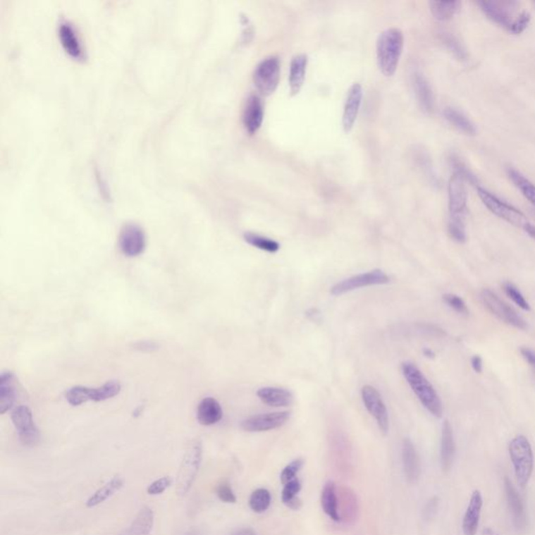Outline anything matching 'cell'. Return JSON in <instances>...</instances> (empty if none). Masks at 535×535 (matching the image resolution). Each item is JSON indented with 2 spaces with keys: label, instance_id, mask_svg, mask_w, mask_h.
Wrapping results in <instances>:
<instances>
[{
  "label": "cell",
  "instance_id": "52",
  "mask_svg": "<svg viewBox=\"0 0 535 535\" xmlns=\"http://www.w3.org/2000/svg\"><path fill=\"white\" fill-rule=\"evenodd\" d=\"M424 356L428 357H434L435 354L432 352V350H429V348H426V350H424Z\"/></svg>",
  "mask_w": 535,
  "mask_h": 535
},
{
  "label": "cell",
  "instance_id": "40",
  "mask_svg": "<svg viewBox=\"0 0 535 535\" xmlns=\"http://www.w3.org/2000/svg\"><path fill=\"white\" fill-rule=\"evenodd\" d=\"M300 491V481H299L298 478L293 479V480L288 482L287 484L283 485V493H281V501L285 505L288 502L291 501L294 498L298 497L297 495Z\"/></svg>",
  "mask_w": 535,
  "mask_h": 535
},
{
  "label": "cell",
  "instance_id": "13",
  "mask_svg": "<svg viewBox=\"0 0 535 535\" xmlns=\"http://www.w3.org/2000/svg\"><path fill=\"white\" fill-rule=\"evenodd\" d=\"M118 244L123 254L129 257H138L146 249V233L140 225L127 223L119 233Z\"/></svg>",
  "mask_w": 535,
  "mask_h": 535
},
{
  "label": "cell",
  "instance_id": "46",
  "mask_svg": "<svg viewBox=\"0 0 535 535\" xmlns=\"http://www.w3.org/2000/svg\"><path fill=\"white\" fill-rule=\"evenodd\" d=\"M521 354H522V356H523L524 359H525L526 361L528 362V363L531 364V365L535 366L534 350H530V348H522Z\"/></svg>",
  "mask_w": 535,
  "mask_h": 535
},
{
  "label": "cell",
  "instance_id": "21",
  "mask_svg": "<svg viewBox=\"0 0 535 535\" xmlns=\"http://www.w3.org/2000/svg\"><path fill=\"white\" fill-rule=\"evenodd\" d=\"M412 86L420 108L426 113H432L435 107V97L428 80L420 73L412 75Z\"/></svg>",
  "mask_w": 535,
  "mask_h": 535
},
{
  "label": "cell",
  "instance_id": "11",
  "mask_svg": "<svg viewBox=\"0 0 535 535\" xmlns=\"http://www.w3.org/2000/svg\"><path fill=\"white\" fill-rule=\"evenodd\" d=\"M465 179L453 174L448 182V210L450 220L465 222L467 212V194Z\"/></svg>",
  "mask_w": 535,
  "mask_h": 535
},
{
  "label": "cell",
  "instance_id": "51",
  "mask_svg": "<svg viewBox=\"0 0 535 535\" xmlns=\"http://www.w3.org/2000/svg\"><path fill=\"white\" fill-rule=\"evenodd\" d=\"M525 233H527L528 235H530V237L535 238V226L534 224L530 225L529 227H528L527 229H526Z\"/></svg>",
  "mask_w": 535,
  "mask_h": 535
},
{
  "label": "cell",
  "instance_id": "12",
  "mask_svg": "<svg viewBox=\"0 0 535 535\" xmlns=\"http://www.w3.org/2000/svg\"><path fill=\"white\" fill-rule=\"evenodd\" d=\"M481 298H482L485 307L496 317L499 318L501 321L505 322V324L515 327V328L525 329L527 327L525 320L512 307H509L503 300L498 297L491 290H483Z\"/></svg>",
  "mask_w": 535,
  "mask_h": 535
},
{
  "label": "cell",
  "instance_id": "55",
  "mask_svg": "<svg viewBox=\"0 0 535 535\" xmlns=\"http://www.w3.org/2000/svg\"><path fill=\"white\" fill-rule=\"evenodd\" d=\"M534 372H535V366H534Z\"/></svg>",
  "mask_w": 535,
  "mask_h": 535
},
{
  "label": "cell",
  "instance_id": "30",
  "mask_svg": "<svg viewBox=\"0 0 535 535\" xmlns=\"http://www.w3.org/2000/svg\"><path fill=\"white\" fill-rule=\"evenodd\" d=\"M321 506L326 515L333 521H341V515L338 510L337 491L333 481H327L321 493Z\"/></svg>",
  "mask_w": 535,
  "mask_h": 535
},
{
  "label": "cell",
  "instance_id": "24",
  "mask_svg": "<svg viewBox=\"0 0 535 535\" xmlns=\"http://www.w3.org/2000/svg\"><path fill=\"white\" fill-rule=\"evenodd\" d=\"M307 55L295 56L291 61V65H290V75H289V84H290V92H291L292 97L297 95L300 92L301 88H302L303 84H305V75H307Z\"/></svg>",
  "mask_w": 535,
  "mask_h": 535
},
{
  "label": "cell",
  "instance_id": "9",
  "mask_svg": "<svg viewBox=\"0 0 535 535\" xmlns=\"http://www.w3.org/2000/svg\"><path fill=\"white\" fill-rule=\"evenodd\" d=\"M390 281V277L388 276L384 271L376 269V270L369 271V272L362 273V274L355 275L350 278L344 279L340 283H336L331 289V294L333 296L343 295L348 292L355 291L359 288L370 287V285H385Z\"/></svg>",
  "mask_w": 535,
  "mask_h": 535
},
{
  "label": "cell",
  "instance_id": "18",
  "mask_svg": "<svg viewBox=\"0 0 535 535\" xmlns=\"http://www.w3.org/2000/svg\"><path fill=\"white\" fill-rule=\"evenodd\" d=\"M362 99H363L362 86L359 83L352 84V87L348 90L345 105H344L343 116H342V125L346 133H350L356 123L359 108H361Z\"/></svg>",
  "mask_w": 535,
  "mask_h": 535
},
{
  "label": "cell",
  "instance_id": "33",
  "mask_svg": "<svg viewBox=\"0 0 535 535\" xmlns=\"http://www.w3.org/2000/svg\"><path fill=\"white\" fill-rule=\"evenodd\" d=\"M508 173L509 178L513 182L515 186L521 190L522 194L524 195L526 199L530 201L535 207V185L530 181L529 179L526 178L523 174L517 172V170L507 171Z\"/></svg>",
  "mask_w": 535,
  "mask_h": 535
},
{
  "label": "cell",
  "instance_id": "50",
  "mask_svg": "<svg viewBox=\"0 0 535 535\" xmlns=\"http://www.w3.org/2000/svg\"><path fill=\"white\" fill-rule=\"evenodd\" d=\"M231 535H257L251 528H240V529L235 530Z\"/></svg>",
  "mask_w": 535,
  "mask_h": 535
},
{
  "label": "cell",
  "instance_id": "10",
  "mask_svg": "<svg viewBox=\"0 0 535 535\" xmlns=\"http://www.w3.org/2000/svg\"><path fill=\"white\" fill-rule=\"evenodd\" d=\"M12 422L18 431L19 441L25 446H35L40 441V432L29 407L18 406L12 412Z\"/></svg>",
  "mask_w": 535,
  "mask_h": 535
},
{
  "label": "cell",
  "instance_id": "1",
  "mask_svg": "<svg viewBox=\"0 0 535 535\" xmlns=\"http://www.w3.org/2000/svg\"><path fill=\"white\" fill-rule=\"evenodd\" d=\"M482 12L487 18L500 27L508 30L511 34L519 35L527 29L531 15L528 11H519L517 1H505V0H483L479 2Z\"/></svg>",
  "mask_w": 535,
  "mask_h": 535
},
{
  "label": "cell",
  "instance_id": "23",
  "mask_svg": "<svg viewBox=\"0 0 535 535\" xmlns=\"http://www.w3.org/2000/svg\"><path fill=\"white\" fill-rule=\"evenodd\" d=\"M257 394L264 404L275 407V408L289 407L294 402L293 394L285 388L263 387L257 391Z\"/></svg>",
  "mask_w": 535,
  "mask_h": 535
},
{
  "label": "cell",
  "instance_id": "31",
  "mask_svg": "<svg viewBox=\"0 0 535 535\" xmlns=\"http://www.w3.org/2000/svg\"><path fill=\"white\" fill-rule=\"evenodd\" d=\"M443 116L453 127L456 128L459 131L467 135H475L476 130L475 125L472 123L471 119L467 118L465 113L455 109V108L448 107L443 111Z\"/></svg>",
  "mask_w": 535,
  "mask_h": 535
},
{
  "label": "cell",
  "instance_id": "6",
  "mask_svg": "<svg viewBox=\"0 0 535 535\" xmlns=\"http://www.w3.org/2000/svg\"><path fill=\"white\" fill-rule=\"evenodd\" d=\"M476 192H478L479 198L481 199L483 204L487 207L489 211L493 212L495 216H499L502 220L506 221L509 224L519 227V228L523 229L524 231H526V229L531 225V223L526 218L523 212L519 211L515 207H511L505 201L498 198L497 196L491 194V192L485 190V188L478 186Z\"/></svg>",
  "mask_w": 535,
  "mask_h": 535
},
{
  "label": "cell",
  "instance_id": "2",
  "mask_svg": "<svg viewBox=\"0 0 535 535\" xmlns=\"http://www.w3.org/2000/svg\"><path fill=\"white\" fill-rule=\"evenodd\" d=\"M402 371L422 406L433 417H443V408L441 398L419 368L412 362H404L402 364Z\"/></svg>",
  "mask_w": 535,
  "mask_h": 535
},
{
  "label": "cell",
  "instance_id": "28",
  "mask_svg": "<svg viewBox=\"0 0 535 535\" xmlns=\"http://www.w3.org/2000/svg\"><path fill=\"white\" fill-rule=\"evenodd\" d=\"M123 484H125V481H123V479L121 478V476H113L109 482L106 483L104 486L97 489V491L91 496L90 499L87 500V502H86V506H87L88 508H93V507H97L99 506V504L104 503L106 500L109 499V498H111L114 493L121 491V489L123 488Z\"/></svg>",
  "mask_w": 535,
  "mask_h": 535
},
{
  "label": "cell",
  "instance_id": "26",
  "mask_svg": "<svg viewBox=\"0 0 535 535\" xmlns=\"http://www.w3.org/2000/svg\"><path fill=\"white\" fill-rule=\"evenodd\" d=\"M455 441L452 426L445 420L441 431V463L443 472H448L452 467L455 458Z\"/></svg>",
  "mask_w": 535,
  "mask_h": 535
},
{
  "label": "cell",
  "instance_id": "3",
  "mask_svg": "<svg viewBox=\"0 0 535 535\" xmlns=\"http://www.w3.org/2000/svg\"><path fill=\"white\" fill-rule=\"evenodd\" d=\"M404 49L402 30L391 27L381 32L376 40V61L385 77H392L398 69Z\"/></svg>",
  "mask_w": 535,
  "mask_h": 535
},
{
  "label": "cell",
  "instance_id": "27",
  "mask_svg": "<svg viewBox=\"0 0 535 535\" xmlns=\"http://www.w3.org/2000/svg\"><path fill=\"white\" fill-rule=\"evenodd\" d=\"M154 522L155 517L153 510L149 507H144L140 509L131 526L123 530L121 535H149L153 529Z\"/></svg>",
  "mask_w": 535,
  "mask_h": 535
},
{
  "label": "cell",
  "instance_id": "8",
  "mask_svg": "<svg viewBox=\"0 0 535 535\" xmlns=\"http://www.w3.org/2000/svg\"><path fill=\"white\" fill-rule=\"evenodd\" d=\"M281 80V62L276 56L262 61L253 73V83L264 97L273 94L278 87Z\"/></svg>",
  "mask_w": 535,
  "mask_h": 535
},
{
  "label": "cell",
  "instance_id": "53",
  "mask_svg": "<svg viewBox=\"0 0 535 535\" xmlns=\"http://www.w3.org/2000/svg\"><path fill=\"white\" fill-rule=\"evenodd\" d=\"M184 535H201V534L200 532L197 531V530H190V531H188L187 534Z\"/></svg>",
  "mask_w": 535,
  "mask_h": 535
},
{
  "label": "cell",
  "instance_id": "7",
  "mask_svg": "<svg viewBox=\"0 0 535 535\" xmlns=\"http://www.w3.org/2000/svg\"><path fill=\"white\" fill-rule=\"evenodd\" d=\"M121 390V383L118 381H110L103 386L99 388H90L84 386H75L67 390L65 398L71 406H81L85 402H104L110 400L114 396L118 395Z\"/></svg>",
  "mask_w": 535,
  "mask_h": 535
},
{
  "label": "cell",
  "instance_id": "22",
  "mask_svg": "<svg viewBox=\"0 0 535 535\" xmlns=\"http://www.w3.org/2000/svg\"><path fill=\"white\" fill-rule=\"evenodd\" d=\"M59 39L66 54L73 59H81L83 57V47L78 37L77 32L70 23L64 21L59 27Z\"/></svg>",
  "mask_w": 535,
  "mask_h": 535
},
{
  "label": "cell",
  "instance_id": "25",
  "mask_svg": "<svg viewBox=\"0 0 535 535\" xmlns=\"http://www.w3.org/2000/svg\"><path fill=\"white\" fill-rule=\"evenodd\" d=\"M222 417L223 409L218 400L214 398H207L201 400L197 409V418L202 426L218 424Z\"/></svg>",
  "mask_w": 535,
  "mask_h": 535
},
{
  "label": "cell",
  "instance_id": "38",
  "mask_svg": "<svg viewBox=\"0 0 535 535\" xmlns=\"http://www.w3.org/2000/svg\"><path fill=\"white\" fill-rule=\"evenodd\" d=\"M303 465H305V460H303L302 458H297L295 459V460L292 461V462H290L289 465L283 469V472H281V484H287L290 481L297 478L296 475H297L299 471L302 469Z\"/></svg>",
  "mask_w": 535,
  "mask_h": 535
},
{
  "label": "cell",
  "instance_id": "54",
  "mask_svg": "<svg viewBox=\"0 0 535 535\" xmlns=\"http://www.w3.org/2000/svg\"><path fill=\"white\" fill-rule=\"evenodd\" d=\"M488 532H489V534H487V532H486L487 535H496L495 534H493V531H491V529H488Z\"/></svg>",
  "mask_w": 535,
  "mask_h": 535
},
{
  "label": "cell",
  "instance_id": "20",
  "mask_svg": "<svg viewBox=\"0 0 535 535\" xmlns=\"http://www.w3.org/2000/svg\"><path fill=\"white\" fill-rule=\"evenodd\" d=\"M483 507V498L480 491L472 493L469 506L465 511L462 521V530L465 535H476L480 524L481 511Z\"/></svg>",
  "mask_w": 535,
  "mask_h": 535
},
{
  "label": "cell",
  "instance_id": "45",
  "mask_svg": "<svg viewBox=\"0 0 535 535\" xmlns=\"http://www.w3.org/2000/svg\"><path fill=\"white\" fill-rule=\"evenodd\" d=\"M439 499L437 497H433L432 499L429 500L426 507L424 509V517L426 519H432L433 517L436 515L437 510H438Z\"/></svg>",
  "mask_w": 535,
  "mask_h": 535
},
{
  "label": "cell",
  "instance_id": "42",
  "mask_svg": "<svg viewBox=\"0 0 535 535\" xmlns=\"http://www.w3.org/2000/svg\"><path fill=\"white\" fill-rule=\"evenodd\" d=\"M173 484V479L171 476H162V478L157 479L154 481L153 483L149 485L147 491L149 495L158 496L161 495L162 493L166 491L171 485Z\"/></svg>",
  "mask_w": 535,
  "mask_h": 535
},
{
  "label": "cell",
  "instance_id": "14",
  "mask_svg": "<svg viewBox=\"0 0 535 535\" xmlns=\"http://www.w3.org/2000/svg\"><path fill=\"white\" fill-rule=\"evenodd\" d=\"M361 394L365 408L376 419L381 432L386 435L389 431V415H388L386 405L383 402L382 396L376 388L369 385L362 388Z\"/></svg>",
  "mask_w": 535,
  "mask_h": 535
},
{
  "label": "cell",
  "instance_id": "34",
  "mask_svg": "<svg viewBox=\"0 0 535 535\" xmlns=\"http://www.w3.org/2000/svg\"><path fill=\"white\" fill-rule=\"evenodd\" d=\"M244 240L251 246L259 249V250L266 251L269 253H276L281 249V245L276 240H272L257 233H244Z\"/></svg>",
  "mask_w": 535,
  "mask_h": 535
},
{
  "label": "cell",
  "instance_id": "47",
  "mask_svg": "<svg viewBox=\"0 0 535 535\" xmlns=\"http://www.w3.org/2000/svg\"><path fill=\"white\" fill-rule=\"evenodd\" d=\"M136 348H138V350H149V352H152V350H156V348H157V345H156L155 343H153V342L144 341L140 342V343L136 344Z\"/></svg>",
  "mask_w": 535,
  "mask_h": 535
},
{
  "label": "cell",
  "instance_id": "32",
  "mask_svg": "<svg viewBox=\"0 0 535 535\" xmlns=\"http://www.w3.org/2000/svg\"><path fill=\"white\" fill-rule=\"evenodd\" d=\"M429 4L433 16L439 21L450 20L461 8L460 1H430Z\"/></svg>",
  "mask_w": 535,
  "mask_h": 535
},
{
  "label": "cell",
  "instance_id": "4",
  "mask_svg": "<svg viewBox=\"0 0 535 535\" xmlns=\"http://www.w3.org/2000/svg\"><path fill=\"white\" fill-rule=\"evenodd\" d=\"M508 450L517 483L524 488L534 473V456L531 445L525 436L517 435L509 443Z\"/></svg>",
  "mask_w": 535,
  "mask_h": 535
},
{
  "label": "cell",
  "instance_id": "19",
  "mask_svg": "<svg viewBox=\"0 0 535 535\" xmlns=\"http://www.w3.org/2000/svg\"><path fill=\"white\" fill-rule=\"evenodd\" d=\"M402 469L405 476L410 484H417L422 473L419 456L411 439L405 438L402 448Z\"/></svg>",
  "mask_w": 535,
  "mask_h": 535
},
{
  "label": "cell",
  "instance_id": "48",
  "mask_svg": "<svg viewBox=\"0 0 535 535\" xmlns=\"http://www.w3.org/2000/svg\"><path fill=\"white\" fill-rule=\"evenodd\" d=\"M472 366H473V369L475 370L476 374H481L483 368L482 359L479 356L472 357Z\"/></svg>",
  "mask_w": 535,
  "mask_h": 535
},
{
  "label": "cell",
  "instance_id": "43",
  "mask_svg": "<svg viewBox=\"0 0 535 535\" xmlns=\"http://www.w3.org/2000/svg\"><path fill=\"white\" fill-rule=\"evenodd\" d=\"M443 300L448 307H452L457 313L463 314V315H467L469 314V309H467V305L462 298L459 296L455 295V294H445L443 295Z\"/></svg>",
  "mask_w": 535,
  "mask_h": 535
},
{
  "label": "cell",
  "instance_id": "35",
  "mask_svg": "<svg viewBox=\"0 0 535 535\" xmlns=\"http://www.w3.org/2000/svg\"><path fill=\"white\" fill-rule=\"evenodd\" d=\"M271 501H272V498H271V493L268 489L257 488V491L251 493L250 499H249V507L255 513H263L268 510L271 505Z\"/></svg>",
  "mask_w": 535,
  "mask_h": 535
},
{
  "label": "cell",
  "instance_id": "17",
  "mask_svg": "<svg viewBox=\"0 0 535 535\" xmlns=\"http://www.w3.org/2000/svg\"><path fill=\"white\" fill-rule=\"evenodd\" d=\"M504 485H505L507 503H508L509 509H510L511 515H512L513 525H515V529L519 530V531L525 530L528 525V519L523 500L517 493V488L513 486L510 479L507 478V476L504 480Z\"/></svg>",
  "mask_w": 535,
  "mask_h": 535
},
{
  "label": "cell",
  "instance_id": "36",
  "mask_svg": "<svg viewBox=\"0 0 535 535\" xmlns=\"http://www.w3.org/2000/svg\"><path fill=\"white\" fill-rule=\"evenodd\" d=\"M441 40H443V44L445 45L446 49H448V51H452L453 55H454L457 59L461 61L467 60L469 55H467V49H465V47H463L462 43L459 41V39L457 38V37H455L454 35L445 32V34H443V37H441Z\"/></svg>",
  "mask_w": 535,
  "mask_h": 535
},
{
  "label": "cell",
  "instance_id": "49",
  "mask_svg": "<svg viewBox=\"0 0 535 535\" xmlns=\"http://www.w3.org/2000/svg\"><path fill=\"white\" fill-rule=\"evenodd\" d=\"M285 506L288 508L292 509V510H299L302 507V501H301L300 498L296 497L292 499L291 501L288 502Z\"/></svg>",
  "mask_w": 535,
  "mask_h": 535
},
{
  "label": "cell",
  "instance_id": "5",
  "mask_svg": "<svg viewBox=\"0 0 535 535\" xmlns=\"http://www.w3.org/2000/svg\"><path fill=\"white\" fill-rule=\"evenodd\" d=\"M203 448L201 441H190L184 453L176 478V493L179 497L187 495L192 488L200 469Z\"/></svg>",
  "mask_w": 535,
  "mask_h": 535
},
{
  "label": "cell",
  "instance_id": "37",
  "mask_svg": "<svg viewBox=\"0 0 535 535\" xmlns=\"http://www.w3.org/2000/svg\"><path fill=\"white\" fill-rule=\"evenodd\" d=\"M450 164H452L453 170H454V174L459 175L462 177L465 181H469V183L476 184V179L475 175L467 168V166L459 159L457 156H450Z\"/></svg>",
  "mask_w": 535,
  "mask_h": 535
},
{
  "label": "cell",
  "instance_id": "16",
  "mask_svg": "<svg viewBox=\"0 0 535 535\" xmlns=\"http://www.w3.org/2000/svg\"><path fill=\"white\" fill-rule=\"evenodd\" d=\"M265 107L261 97L251 94L245 103L242 110V125L250 135H254L263 125Z\"/></svg>",
  "mask_w": 535,
  "mask_h": 535
},
{
  "label": "cell",
  "instance_id": "41",
  "mask_svg": "<svg viewBox=\"0 0 535 535\" xmlns=\"http://www.w3.org/2000/svg\"><path fill=\"white\" fill-rule=\"evenodd\" d=\"M448 229L450 238L456 240V242H465V240H467L465 222L450 220L448 221Z\"/></svg>",
  "mask_w": 535,
  "mask_h": 535
},
{
  "label": "cell",
  "instance_id": "39",
  "mask_svg": "<svg viewBox=\"0 0 535 535\" xmlns=\"http://www.w3.org/2000/svg\"><path fill=\"white\" fill-rule=\"evenodd\" d=\"M504 290H505L507 296H508L515 305H519V307H521L522 309H524V311H529V303H528V301L524 297L523 294L517 290V288L515 287V285H512L511 283H504Z\"/></svg>",
  "mask_w": 535,
  "mask_h": 535
},
{
  "label": "cell",
  "instance_id": "15",
  "mask_svg": "<svg viewBox=\"0 0 535 535\" xmlns=\"http://www.w3.org/2000/svg\"><path fill=\"white\" fill-rule=\"evenodd\" d=\"M291 417L289 411H281V412L266 413V414L255 415L242 420L240 426L246 432L257 433L267 432L275 430L287 424Z\"/></svg>",
  "mask_w": 535,
  "mask_h": 535
},
{
  "label": "cell",
  "instance_id": "44",
  "mask_svg": "<svg viewBox=\"0 0 535 535\" xmlns=\"http://www.w3.org/2000/svg\"><path fill=\"white\" fill-rule=\"evenodd\" d=\"M216 496L224 503L235 504L237 502V496L228 483H222L216 487Z\"/></svg>",
  "mask_w": 535,
  "mask_h": 535
},
{
  "label": "cell",
  "instance_id": "29",
  "mask_svg": "<svg viewBox=\"0 0 535 535\" xmlns=\"http://www.w3.org/2000/svg\"><path fill=\"white\" fill-rule=\"evenodd\" d=\"M16 391L14 387V376L12 372H4L0 376V413L4 414L12 408Z\"/></svg>",
  "mask_w": 535,
  "mask_h": 535
}]
</instances>
